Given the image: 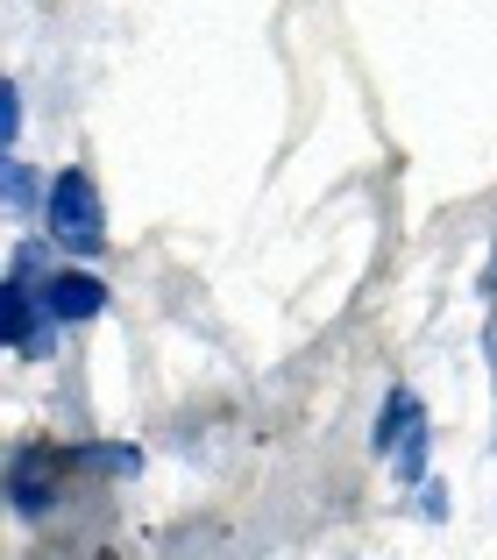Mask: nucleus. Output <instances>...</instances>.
I'll return each instance as SVG.
<instances>
[{
  "label": "nucleus",
  "instance_id": "obj_1",
  "mask_svg": "<svg viewBox=\"0 0 497 560\" xmlns=\"http://www.w3.org/2000/svg\"><path fill=\"white\" fill-rule=\"evenodd\" d=\"M43 228L50 242H65L71 256H100L107 248V213H100V185L85 171H57L50 199H43Z\"/></svg>",
  "mask_w": 497,
  "mask_h": 560
},
{
  "label": "nucleus",
  "instance_id": "obj_2",
  "mask_svg": "<svg viewBox=\"0 0 497 560\" xmlns=\"http://www.w3.org/2000/svg\"><path fill=\"white\" fill-rule=\"evenodd\" d=\"M0 305H8V348L14 355H50V305L36 299L28 277H8L0 284Z\"/></svg>",
  "mask_w": 497,
  "mask_h": 560
},
{
  "label": "nucleus",
  "instance_id": "obj_3",
  "mask_svg": "<svg viewBox=\"0 0 497 560\" xmlns=\"http://www.w3.org/2000/svg\"><path fill=\"white\" fill-rule=\"evenodd\" d=\"M43 305H50V319H65V327H85V319L107 313V284H100L93 270H50Z\"/></svg>",
  "mask_w": 497,
  "mask_h": 560
},
{
  "label": "nucleus",
  "instance_id": "obj_4",
  "mask_svg": "<svg viewBox=\"0 0 497 560\" xmlns=\"http://www.w3.org/2000/svg\"><path fill=\"white\" fill-rule=\"evenodd\" d=\"M8 497H14V511H22V518H43V511L57 504V462H50V447H22V454H14Z\"/></svg>",
  "mask_w": 497,
  "mask_h": 560
},
{
  "label": "nucleus",
  "instance_id": "obj_5",
  "mask_svg": "<svg viewBox=\"0 0 497 560\" xmlns=\"http://www.w3.org/2000/svg\"><path fill=\"white\" fill-rule=\"evenodd\" d=\"M419 411H427V405H419V397L405 390V383H398V390L384 397V411H377V433H370V447L384 454V462H391V454H398V440L413 433V419H419Z\"/></svg>",
  "mask_w": 497,
  "mask_h": 560
},
{
  "label": "nucleus",
  "instance_id": "obj_6",
  "mask_svg": "<svg viewBox=\"0 0 497 560\" xmlns=\"http://www.w3.org/2000/svg\"><path fill=\"white\" fill-rule=\"evenodd\" d=\"M427 447H434V433H427V411H419L413 433H405L398 454H391V476H398V482H427Z\"/></svg>",
  "mask_w": 497,
  "mask_h": 560
},
{
  "label": "nucleus",
  "instance_id": "obj_7",
  "mask_svg": "<svg viewBox=\"0 0 497 560\" xmlns=\"http://www.w3.org/2000/svg\"><path fill=\"white\" fill-rule=\"evenodd\" d=\"M14 136H22V85H0V142H8V156H14Z\"/></svg>",
  "mask_w": 497,
  "mask_h": 560
},
{
  "label": "nucleus",
  "instance_id": "obj_8",
  "mask_svg": "<svg viewBox=\"0 0 497 560\" xmlns=\"http://www.w3.org/2000/svg\"><path fill=\"white\" fill-rule=\"evenodd\" d=\"M85 462H93V468H114V476H136L142 454L136 447H85Z\"/></svg>",
  "mask_w": 497,
  "mask_h": 560
},
{
  "label": "nucleus",
  "instance_id": "obj_9",
  "mask_svg": "<svg viewBox=\"0 0 497 560\" xmlns=\"http://www.w3.org/2000/svg\"><path fill=\"white\" fill-rule=\"evenodd\" d=\"M28 199H36V178H28V164L8 156V206H28Z\"/></svg>",
  "mask_w": 497,
  "mask_h": 560
},
{
  "label": "nucleus",
  "instance_id": "obj_10",
  "mask_svg": "<svg viewBox=\"0 0 497 560\" xmlns=\"http://www.w3.org/2000/svg\"><path fill=\"white\" fill-rule=\"evenodd\" d=\"M419 511H427V518H434V525H441V518H448V490H441V482H427V490H419Z\"/></svg>",
  "mask_w": 497,
  "mask_h": 560
}]
</instances>
